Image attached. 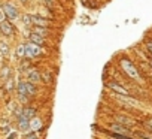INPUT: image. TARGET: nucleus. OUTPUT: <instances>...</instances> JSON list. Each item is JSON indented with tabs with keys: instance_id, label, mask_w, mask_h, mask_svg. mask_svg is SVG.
<instances>
[{
	"instance_id": "nucleus-1",
	"label": "nucleus",
	"mask_w": 152,
	"mask_h": 139,
	"mask_svg": "<svg viewBox=\"0 0 152 139\" xmlns=\"http://www.w3.org/2000/svg\"><path fill=\"white\" fill-rule=\"evenodd\" d=\"M121 67H122V71H124L130 78H133V79H137V78H139V72H137V69H136V66H134L130 60L122 58V60H121Z\"/></svg>"
},
{
	"instance_id": "nucleus-2",
	"label": "nucleus",
	"mask_w": 152,
	"mask_h": 139,
	"mask_svg": "<svg viewBox=\"0 0 152 139\" xmlns=\"http://www.w3.org/2000/svg\"><path fill=\"white\" fill-rule=\"evenodd\" d=\"M2 11L5 12L6 18H8V20H11V21H14V20H17V18H18V11H17V8H15V6H12L11 3H5V5L2 6Z\"/></svg>"
},
{
	"instance_id": "nucleus-3",
	"label": "nucleus",
	"mask_w": 152,
	"mask_h": 139,
	"mask_svg": "<svg viewBox=\"0 0 152 139\" xmlns=\"http://www.w3.org/2000/svg\"><path fill=\"white\" fill-rule=\"evenodd\" d=\"M17 91H18V99H20V102H21V103H27L30 96L27 94V90H26V82H24V81H20V82H18Z\"/></svg>"
},
{
	"instance_id": "nucleus-4",
	"label": "nucleus",
	"mask_w": 152,
	"mask_h": 139,
	"mask_svg": "<svg viewBox=\"0 0 152 139\" xmlns=\"http://www.w3.org/2000/svg\"><path fill=\"white\" fill-rule=\"evenodd\" d=\"M26 52H27L28 57H39V55H42L40 46H37V45H34V43H31V42L26 45Z\"/></svg>"
},
{
	"instance_id": "nucleus-5",
	"label": "nucleus",
	"mask_w": 152,
	"mask_h": 139,
	"mask_svg": "<svg viewBox=\"0 0 152 139\" xmlns=\"http://www.w3.org/2000/svg\"><path fill=\"white\" fill-rule=\"evenodd\" d=\"M0 32H2L5 36H11V35H14V32H15V29H14V26L9 23V21H2L0 23Z\"/></svg>"
},
{
	"instance_id": "nucleus-6",
	"label": "nucleus",
	"mask_w": 152,
	"mask_h": 139,
	"mask_svg": "<svg viewBox=\"0 0 152 139\" xmlns=\"http://www.w3.org/2000/svg\"><path fill=\"white\" fill-rule=\"evenodd\" d=\"M31 21H33V26L34 27H48L49 26V21L40 15H31Z\"/></svg>"
},
{
	"instance_id": "nucleus-7",
	"label": "nucleus",
	"mask_w": 152,
	"mask_h": 139,
	"mask_svg": "<svg viewBox=\"0 0 152 139\" xmlns=\"http://www.w3.org/2000/svg\"><path fill=\"white\" fill-rule=\"evenodd\" d=\"M107 87H109L110 90H113L115 93H118L119 96L128 97V91H127L125 88H122V87H121V85H119L118 82H113V81H112V82H107Z\"/></svg>"
},
{
	"instance_id": "nucleus-8",
	"label": "nucleus",
	"mask_w": 152,
	"mask_h": 139,
	"mask_svg": "<svg viewBox=\"0 0 152 139\" xmlns=\"http://www.w3.org/2000/svg\"><path fill=\"white\" fill-rule=\"evenodd\" d=\"M115 118H116L118 124H121V126H124V127H127V129H130V127L134 126V121H133L130 117H125V115H115Z\"/></svg>"
},
{
	"instance_id": "nucleus-9",
	"label": "nucleus",
	"mask_w": 152,
	"mask_h": 139,
	"mask_svg": "<svg viewBox=\"0 0 152 139\" xmlns=\"http://www.w3.org/2000/svg\"><path fill=\"white\" fill-rule=\"evenodd\" d=\"M110 132H113V133H116V135H128L130 133V129H127V127H124V126H121V124H116V123H112L110 126Z\"/></svg>"
},
{
	"instance_id": "nucleus-10",
	"label": "nucleus",
	"mask_w": 152,
	"mask_h": 139,
	"mask_svg": "<svg viewBox=\"0 0 152 139\" xmlns=\"http://www.w3.org/2000/svg\"><path fill=\"white\" fill-rule=\"evenodd\" d=\"M18 129H20L21 132L28 133V130H30V120H27L26 117L20 115V117H18Z\"/></svg>"
},
{
	"instance_id": "nucleus-11",
	"label": "nucleus",
	"mask_w": 152,
	"mask_h": 139,
	"mask_svg": "<svg viewBox=\"0 0 152 139\" xmlns=\"http://www.w3.org/2000/svg\"><path fill=\"white\" fill-rule=\"evenodd\" d=\"M30 42L34 43V45H37V46H43L45 45V38H42V36H39L36 33H31L30 35Z\"/></svg>"
},
{
	"instance_id": "nucleus-12",
	"label": "nucleus",
	"mask_w": 152,
	"mask_h": 139,
	"mask_svg": "<svg viewBox=\"0 0 152 139\" xmlns=\"http://www.w3.org/2000/svg\"><path fill=\"white\" fill-rule=\"evenodd\" d=\"M21 115L26 117L27 120H33V118H36V109L34 108H23Z\"/></svg>"
},
{
	"instance_id": "nucleus-13",
	"label": "nucleus",
	"mask_w": 152,
	"mask_h": 139,
	"mask_svg": "<svg viewBox=\"0 0 152 139\" xmlns=\"http://www.w3.org/2000/svg\"><path fill=\"white\" fill-rule=\"evenodd\" d=\"M27 76H28V82H31V84H36V82H39L42 79V75L39 72H36V71H30Z\"/></svg>"
},
{
	"instance_id": "nucleus-14",
	"label": "nucleus",
	"mask_w": 152,
	"mask_h": 139,
	"mask_svg": "<svg viewBox=\"0 0 152 139\" xmlns=\"http://www.w3.org/2000/svg\"><path fill=\"white\" fill-rule=\"evenodd\" d=\"M42 127H43L42 120H39V118H33V120H30V129H31L33 132H37V130H40Z\"/></svg>"
},
{
	"instance_id": "nucleus-15",
	"label": "nucleus",
	"mask_w": 152,
	"mask_h": 139,
	"mask_svg": "<svg viewBox=\"0 0 152 139\" xmlns=\"http://www.w3.org/2000/svg\"><path fill=\"white\" fill-rule=\"evenodd\" d=\"M33 33H36V35H39V36H42V38H45V36L49 35V32H48L45 27H34V29H33Z\"/></svg>"
},
{
	"instance_id": "nucleus-16",
	"label": "nucleus",
	"mask_w": 152,
	"mask_h": 139,
	"mask_svg": "<svg viewBox=\"0 0 152 139\" xmlns=\"http://www.w3.org/2000/svg\"><path fill=\"white\" fill-rule=\"evenodd\" d=\"M26 90H27V94L28 96H34L36 94V87H34V84H31V82H26Z\"/></svg>"
},
{
	"instance_id": "nucleus-17",
	"label": "nucleus",
	"mask_w": 152,
	"mask_h": 139,
	"mask_svg": "<svg viewBox=\"0 0 152 139\" xmlns=\"http://www.w3.org/2000/svg\"><path fill=\"white\" fill-rule=\"evenodd\" d=\"M0 54L2 55H8L9 54V46L5 42H0Z\"/></svg>"
},
{
	"instance_id": "nucleus-18",
	"label": "nucleus",
	"mask_w": 152,
	"mask_h": 139,
	"mask_svg": "<svg viewBox=\"0 0 152 139\" xmlns=\"http://www.w3.org/2000/svg\"><path fill=\"white\" fill-rule=\"evenodd\" d=\"M23 23H24L27 27H30V26L33 24V21H31V15H28V14L23 15Z\"/></svg>"
},
{
	"instance_id": "nucleus-19",
	"label": "nucleus",
	"mask_w": 152,
	"mask_h": 139,
	"mask_svg": "<svg viewBox=\"0 0 152 139\" xmlns=\"http://www.w3.org/2000/svg\"><path fill=\"white\" fill-rule=\"evenodd\" d=\"M17 55H18V57L27 55V52H26V45H20V46L17 48Z\"/></svg>"
},
{
	"instance_id": "nucleus-20",
	"label": "nucleus",
	"mask_w": 152,
	"mask_h": 139,
	"mask_svg": "<svg viewBox=\"0 0 152 139\" xmlns=\"http://www.w3.org/2000/svg\"><path fill=\"white\" fill-rule=\"evenodd\" d=\"M24 139H39V135H37V132H28L24 136Z\"/></svg>"
},
{
	"instance_id": "nucleus-21",
	"label": "nucleus",
	"mask_w": 152,
	"mask_h": 139,
	"mask_svg": "<svg viewBox=\"0 0 152 139\" xmlns=\"http://www.w3.org/2000/svg\"><path fill=\"white\" fill-rule=\"evenodd\" d=\"M42 79H43L46 84H51V82H52V76H51V74H42Z\"/></svg>"
},
{
	"instance_id": "nucleus-22",
	"label": "nucleus",
	"mask_w": 152,
	"mask_h": 139,
	"mask_svg": "<svg viewBox=\"0 0 152 139\" xmlns=\"http://www.w3.org/2000/svg\"><path fill=\"white\" fill-rule=\"evenodd\" d=\"M0 76H2L3 79H6V78L9 76V67H3L2 72H0Z\"/></svg>"
},
{
	"instance_id": "nucleus-23",
	"label": "nucleus",
	"mask_w": 152,
	"mask_h": 139,
	"mask_svg": "<svg viewBox=\"0 0 152 139\" xmlns=\"http://www.w3.org/2000/svg\"><path fill=\"white\" fill-rule=\"evenodd\" d=\"M12 88H14V81H12V79H9V81L6 82V90H8V91H11Z\"/></svg>"
},
{
	"instance_id": "nucleus-24",
	"label": "nucleus",
	"mask_w": 152,
	"mask_h": 139,
	"mask_svg": "<svg viewBox=\"0 0 152 139\" xmlns=\"http://www.w3.org/2000/svg\"><path fill=\"white\" fill-rule=\"evenodd\" d=\"M146 48H148V51L152 54V40H146Z\"/></svg>"
},
{
	"instance_id": "nucleus-25",
	"label": "nucleus",
	"mask_w": 152,
	"mask_h": 139,
	"mask_svg": "<svg viewBox=\"0 0 152 139\" xmlns=\"http://www.w3.org/2000/svg\"><path fill=\"white\" fill-rule=\"evenodd\" d=\"M145 126H146V129H148L149 132H152V118H151V120H149V121H148Z\"/></svg>"
},
{
	"instance_id": "nucleus-26",
	"label": "nucleus",
	"mask_w": 152,
	"mask_h": 139,
	"mask_svg": "<svg viewBox=\"0 0 152 139\" xmlns=\"http://www.w3.org/2000/svg\"><path fill=\"white\" fill-rule=\"evenodd\" d=\"M45 3H46L48 8H52L54 6V0H45Z\"/></svg>"
},
{
	"instance_id": "nucleus-27",
	"label": "nucleus",
	"mask_w": 152,
	"mask_h": 139,
	"mask_svg": "<svg viewBox=\"0 0 152 139\" xmlns=\"http://www.w3.org/2000/svg\"><path fill=\"white\" fill-rule=\"evenodd\" d=\"M5 18H6V15H5V12H3L2 9H0V23H2V21H5Z\"/></svg>"
},
{
	"instance_id": "nucleus-28",
	"label": "nucleus",
	"mask_w": 152,
	"mask_h": 139,
	"mask_svg": "<svg viewBox=\"0 0 152 139\" xmlns=\"http://www.w3.org/2000/svg\"><path fill=\"white\" fill-rule=\"evenodd\" d=\"M81 2L85 5V6H88V8H91V5H90V0H81Z\"/></svg>"
},
{
	"instance_id": "nucleus-29",
	"label": "nucleus",
	"mask_w": 152,
	"mask_h": 139,
	"mask_svg": "<svg viewBox=\"0 0 152 139\" xmlns=\"http://www.w3.org/2000/svg\"><path fill=\"white\" fill-rule=\"evenodd\" d=\"M21 2H23V3H27V0H21Z\"/></svg>"
},
{
	"instance_id": "nucleus-30",
	"label": "nucleus",
	"mask_w": 152,
	"mask_h": 139,
	"mask_svg": "<svg viewBox=\"0 0 152 139\" xmlns=\"http://www.w3.org/2000/svg\"><path fill=\"white\" fill-rule=\"evenodd\" d=\"M151 66H152V58H151Z\"/></svg>"
},
{
	"instance_id": "nucleus-31",
	"label": "nucleus",
	"mask_w": 152,
	"mask_h": 139,
	"mask_svg": "<svg viewBox=\"0 0 152 139\" xmlns=\"http://www.w3.org/2000/svg\"><path fill=\"white\" fill-rule=\"evenodd\" d=\"M151 82H152V78H151Z\"/></svg>"
}]
</instances>
